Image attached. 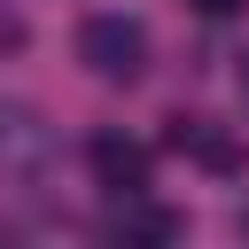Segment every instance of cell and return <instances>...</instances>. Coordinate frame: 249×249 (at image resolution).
<instances>
[{
  "instance_id": "1",
  "label": "cell",
  "mask_w": 249,
  "mask_h": 249,
  "mask_svg": "<svg viewBox=\"0 0 249 249\" xmlns=\"http://www.w3.org/2000/svg\"><path fill=\"white\" fill-rule=\"evenodd\" d=\"M78 62H86L93 78H109V86H132V78L148 70V31H140L132 16H117V8H101V16L78 23Z\"/></svg>"
},
{
  "instance_id": "2",
  "label": "cell",
  "mask_w": 249,
  "mask_h": 249,
  "mask_svg": "<svg viewBox=\"0 0 249 249\" xmlns=\"http://www.w3.org/2000/svg\"><path fill=\"white\" fill-rule=\"evenodd\" d=\"M54 171V124L31 101H0V179H47Z\"/></svg>"
},
{
  "instance_id": "3",
  "label": "cell",
  "mask_w": 249,
  "mask_h": 249,
  "mask_svg": "<svg viewBox=\"0 0 249 249\" xmlns=\"http://www.w3.org/2000/svg\"><path fill=\"white\" fill-rule=\"evenodd\" d=\"M86 171H93V187H109V195H140V187L156 179V156H148L140 140H124V132H93V140H86Z\"/></svg>"
},
{
  "instance_id": "4",
  "label": "cell",
  "mask_w": 249,
  "mask_h": 249,
  "mask_svg": "<svg viewBox=\"0 0 249 249\" xmlns=\"http://www.w3.org/2000/svg\"><path fill=\"white\" fill-rule=\"evenodd\" d=\"M109 233H117V241H179V233H187V218H179V210H163V202H148V187H140V195H117Z\"/></svg>"
},
{
  "instance_id": "5",
  "label": "cell",
  "mask_w": 249,
  "mask_h": 249,
  "mask_svg": "<svg viewBox=\"0 0 249 249\" xmlns=\"http://www.w3.org/2000/svg\"><path fill=\"white\" fill-rule=\"evenodd\" d=\"M163 140H171L179 156H195L202 171H241V148H233L226 132H210L202 117H171V132H163Z\"/></svg>"
},
{
  "instance_id": "6",
  "label": "cell",
  "mask_w": 249,
  "mask_h": 249,
  "mask_svg": "<svg viewBox=\"0 0 249 249\" xmlns=\"http://www.w3.org/2000/svg\"><path fill=\"white\" fill-rule=\"evenodd\" d=\"M187 8H195V16H241L249 0H187Z\"/></svg>"
},
{
  "instance_id": "7",
  "label": "cell",
  "mask_w": 249,
  "mask_h": 249,
  "mask_svg": "<svg viewBox=\"0 0 249 249\" xmlns=\"http://www.w3.org/2000/svg\"><path fill=\"white\" fill-rule=\"evenodd\" d=\"M233 78H241V93H249V54H241V70H233Z\"/></svg>"
},
{
  "instance_id": "8",
  "label": "cell",
  "mask_w": 249,
  "mask_h": 249,
  "mask_svg": "<svg viewBox=\"0 0 249 249\" xmlns=\"http://www.w3.org/2000/svg\"><path fill=\"white\" fill-rule=\"evenodd\" d=\"M241 233H249V210H241Z\"/></svg>"
}]
</instances>
